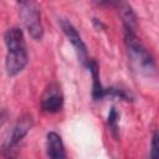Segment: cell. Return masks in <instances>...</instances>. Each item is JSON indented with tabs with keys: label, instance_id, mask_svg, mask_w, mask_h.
Listing matches in <instances>:
<instances>
[{
	"label": "cell",
	"instance_id": "6da1fadb",
	"mask_svg": "<svg viewBox=\"0 0 159 159\" xmlns=\"http://www.w3.org/2000/svg\"><path fill=\"white\" fill-rule=\"evenodd\" d=\"M4 41L6 45V60L5 67L9 76L19 75L27 65L29 56L26 48V41L24 32L20 27H10L4 35Z\"/></svg>",
	"mask_w": 159,
	"mask_h": 159
},
{
	"label": "cell",
	"instance_id": "7a4b0ae2",
	"mask_svg": "<svg viewBox=\"0 0 159 159\" xmlns=\"http://www.w3.org/2000/svg\"><path fill=\"white\" fill-rule=\"evenodd\" d=\"M124 42L133 68L142 75L152 76L155 72V62L152 55L137 39L135 32L130 30H124Z\"/></svg>",
	"mask_w": 159,
	"mask_h": 159
},
{
	"label": "cell",
	"instance_id": "3957f363",
	"mask_svg": "<svg viewBox=\"0 0 159 159\" xmlns=\"http://www.w3.org/2000/svg\"><path fill=\"white\" fill-rule=\"evenodd\" d=\"M19 14L29 35L34 40L40 41L43 37V27L41 24V12L39 5L35 1H20Z\"/></svg>",
	"mask_w": 159,
	"mask_h": 159
},
{
	"label": "cell",
	"instance_id": "277c9868",
	"mask_svg": "<svg viewBox=\"0 0 159 159\" xmlns=\"http://www.w3.org/2000/svg\"><path fill=\"white\" fill-rule=\"evenodd\" d=\"M31 124H32V120H31L30 116L25 114L21 118H19V120L14 125L11 133L9 134V138L4 143V149L2 150H4V154L6 155L7 159H15L16 148H17L19 143L29 133V130L31 128Z\"/></svg>",
	"mask_w": 159,
	"mask_h": 159
},
{
	"label": "cell",
	"instance_id": "5b68a950",
	"mask_svg": "<svg viewBox=\"0 0 159 159\" xmlns=\"http://www.w3.org/2000/svg\"><path fill=\"white\" fill-rule=\"evenodd\" d=\"M58 24H60V26H61L63 34H65L66 37L68 39V41H70V42L72 43V46L75 47L76 53H77V57H78V61H80L83 66H86L89 58H88V53H87V47H86V45H84L82 37L80 36L78 31H77L76 27H75L68 20H66V19H60Z\"/></svg>",
	"mask_w": 159,
	"mask_h": 159
},
{
	"label": "cell",
	"instance_id": "8992f818",
	"mask_svg": "<svg viewBox=\"0 0 159 159\" xmlns=\"http://www.w3.org/2000/svg\"><path fill=\"white\" fill-rule=\"evenodd\" d=\"M62 106H63V96L61 88L57 83H51L46 88L41 98V108L47 113H56L61 111Z\"/></svg>",
	"mask_w": 159,
	"mask_h": 159
},
{
	"label": "cell",
	"instance_id": "52a82bcc",
	"mask_svg": "<svg viewBox=\"0 0 159 159\" xmlns=\"http://www.w3.org/2000/svg\"><path fill=\"white\" fill-rule=\"evenodd\" d=\"M46 149H47V155L50 159H67L63 142L56 132L47 133Z\"/></svg>",
	"mask_w": 159,
	"mask_h": 159
},
{
	"label": "cell",
	"instance_id": "ba28073f",
	"mask_svg": "<svg viewBox=\"0 0 159 159\" xmlns=\"http://www.w3.org/2000/svg\"><path fill=\"white\" fill-rule=\"evenodd\" d=\"M86 67H88L91 75H92V80H93V86H92V97L93 99L98 101L102 99L104 97V88L99 81V70H98V65L94 60H88Z\"/></svg>",
	"mask_w": 159,
	"mask_h": 159
},
{
	"label": "cell",
	"instance_id": "9c48e42d",
	"mask_svg": "<svg viewBox=\"0 0 159 159\" xmlns=\"http://www.w3.org/2000/svg\"><path fill=\"white\" fill-rule=\"evenodd\" d=\"M116 5L118 6V11L119 15L123 20V25H124V30H130L134 31L135 26H137V17L135 14L132 9V6L128 2H122V1H117Z\"/></svg>",
	"mask_w": 159,
	"mask_h": 159
},
{
	"label": "cell",
	"instance_id": "30bf717a",
	"mask_svg": "<svg viewBox=\"0 0 159 159\" xmlns=\"http://www.w3.org/2000/svg\"><path fill=\"white\" fill-rule=\"evenodd\" d=\"M117 123H118V113H117L116 108L112 107L109 111V114H108V124H109V128L116 138L118 137V124Z\"/></svg>",
	"mask_w": 159,
	"mask_h": 159
},
{
	"label": "cell",
	"instance_id": "8fae6325",
	"mask_svg": "<svg viewBox=\"0 0 159 159\" xmlns=\"http://www.w3.org/2000/svg\"><path fill=\"white\" fill-rule=\"evenodd\" d=\"M111 96V97H118L124 101H129V96L124 92V89L117 88V87H111V88H104V97Z\"/></svg>",
	"mask_w": 159,
	"mask_h": 159
},
{
	"label": "cell",
	"instance_id": "7c38bea8",
	"mask_svg": "<svg viewBox=\"0 0 159 159\" xmlns=\"http://www.w3.org/2000/svg\"><path fill=\"white\" fill-rule=\"evenodd\" d=\"M149 159H159V148H158V133L154 132L153 138H152V144H150V153H149Z\"/></svg>",
	"mask_w": 159,
	"mask_h": 159
},
{
	"label": "cell",
	"instance_id": "4fadbf2b",
	"mask_svg": "<svg viewBox=\"0 0 159 159\" xmlns=\"http://www.w3.org/2000/svg\"><path fill=\"white\" fill-rule=\"evenodd\" d=\"M6 119H7V112H6L5 109H1V111H0V128H1L2 124L6 122Z\"/></svg>",
	"mask_w": 159,
	"mask_h": 159
}]
</instances>
